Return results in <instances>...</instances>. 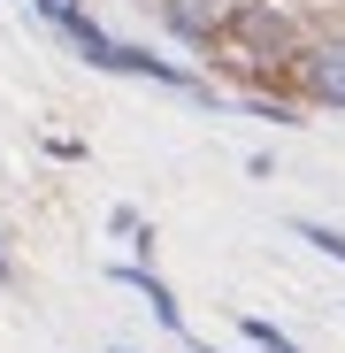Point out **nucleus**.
Listing matches in <instances>:
<instances>
[{"instance_id": "nucleus-1", "label": "nucleus", "mask_w": 345, "mask_h": 353, "mask_svg": "<svg viewBox=\"0 0 345 353\" xmlns=\"http://www.w3.org/2000/svg\"><path fill=\"white\" fill-rule=\"evenodd\" d=\"M54 31H62L77 54H85V62L100 70V77H146V85H169V92H192V100H207L215 108V85L207 77H192L185 62H161V54L154 46H131V39H107L92 16H70V23H54Z\"/></svg>"}, {"instance_id": "nucleus-5", "label": "nucleus", "mask_w": 345, "mask_h": 353, "mask_svg": "<svg viewBox=\"0 0 345 353\" xmlns=\"http://www.w3.org/2000/svg\"><path fill=\"white\" fill-rule=\"evenodd\" d=\"M146 8L177 31L185 46H215L222 39V0H146Z\"/></svg>"}, {"instance_id": "nucleus-2", "label": "nucleus", "mask_w": 345, "mask_h": 353, "mask_svg": "<svg viewBox=\"0 0 345 353\" xmlns=\"http://www.w3.org/2000/svg\"><path fill=\"white\" fill-rule=\"evenodd\" d=\"M222 39L246 54L253 70H284L300 62V23L276 8V0H222Z\"/></svg>"}, {"instance_id": "nucleus-9", "label": "nucleus", "mask_w": 345, "mask_h": 353, "mask_svg": "<svg viewBox=\"0 0 345 353\" xmlns=\"http://www.w3.org/2000/svg\"><path fill=\"white\" fill-rule=\"evenodd\" d=\"M246 108L261 115V123H300V108H292V100H269V92H253Z\"/></svg>"}, {"instance_id": "nucleus-11", "label": "nucleus", "mask_w": 345, "mask_h": 353, "mask_svg": "<svg viewBox=\"0 0 345 353\" xmlns=\"http://www.w3.org/2000/svg\"><path fill=\"white\" fill-rule=\"evenodd\" d=\"M23 284V269H16V254H8V230H0V292H16Z\"/></svg>"}, {"instance_id": "nucleus-6", "label": "nucleus", "mask_w": 345, "mask_h": 353, "mask_svg": "<svg viewBox=\"0 0 345 353\" xmlns=\"http://www.w3.org/2000/svg\"><path fill=\"white\" fill-rule=\"evenodd\" d=\"M107 239H131L138 246V261H154V246H161V230L138 215V208H107Z\"/></svg>"}, {"instance_id": "nucleus-8", "label": "nucleus", "mask_w": 345, "mask_h": 353, "mask_svg": "<svg viewBox=\"0 0 345 353\" xmlns=\"http://www.w3.org/2000/svg\"><path fill=\"white\" fill-rule=\"evenodd\" d=\"M292 230H300V239H307L315 254H330V261H345V230H337V223H315V215H300Z\"/></svg>"}, {"instance_id": "nucleus-10", "label": "nucleus", "mask_w": 345, "mask_h": 353, "mask_svg": "<svg viewBox=\"0 0 345 353\" xmlns=\"http://www.w3.org/2000/svg\"><path fill=\"white\" fill-rule=\"evenodd\" d=\"M31 8H39V23H70V16H85L77 0H31Z\"/></svg>"}, {"instance_id": "nucleus-12", "label": "nucleus", "mask_w": 345, "mask_h": 353, "mask_svg": "<svg viewBox=\"0 0 345 353\" xmlns=\"http://www.w3.org/2000/svg\"><path fill=\"white\" fill-rule=\"evenodd\" d=\"M107 353H131V345H107Z\"/></svg>"}, {"instance_id": "nucleus-7", "label": "nucleus", "mask_w": 345, "mask_h": 353, "mask_svg": "<svg viewBox=\"0 0 345 353\" xmlns=\"http://www.w3.org/2000/svg\"><path fill=\"white\" fill-rule=\"evenodd\" d=\"M238 338H246L253 353H300V338H284V330H276L269 315H253V307L238 315Z\"/></svg>"}, {"instance_id": "nucleus-3", "label": "nucleus", "mask_w": 345, "mask_h": 353, "mask_svg": "<svg viewBox=\"0 0 345 353\" xmlns=\"http://www.w3.org/2000/svg\"><path fill=\"white\" fill-rule=\"evenodd\" d=\"M107 276L123 284V292H138V300H146V315H154V323H161L169 338H177L185 353H222V345H207V338H200V330L185 323V300L169 292V276H154V261H115Z\"/></svg>"}, {"instance_id": "nucleus-4", "label": "nucleus", "mask_w": 345, "mask_h": 353, "mask_svg": "<svg viewBox=\"0 0 345 353\" xmlns=\"http://www.w3.org/2000/svg\"><path fill=\"white\" fill-rule=\"evenodd\" d=\"M300 85H307V100H322V108H345V39H322V46H300Z\"/></svg>"}]
</instances>
